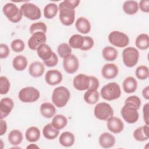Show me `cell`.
<instances>
[{
	"mask_svg": "<svg viewBox=\"0 0 149 149\" xmlns=\"http://www.w3.org/2000/svg\"><path fill=\"white\" fill-rule=\"evenodd\" d=\"M63 59V67L66 73L73 74L77 70L79 63L77 58L74 55L69 54Z\"/></svg>",
	"mask_w": 149,
	"mask_h": 149,
	"instance_id": "8fae6325",
	"label": "cell"
},
{
	"mask_svg": "<svg viewBox=\"0 0 149 149\" xmlns=\"http://www.w3.org/2000/svg\"><path fill=\"white\" fill-rule=\"evenodd\" d=\"M125 104H128L134 106L137 109H139L141 106V100L136 95H132L128 97L125 100Z\"/></svg>",
	"mask_w": 149,
	"mask_h": 149,
	"instance_id": "b9f144b4",
	"label": "cell"
},
{
	"mask_svg": "<svg viewBox=\"0 0 149 149\" xmlns=\"http://www.w3.org/2000/svg\"><path fill=\"white\" fill-rule=\"evenodd\" d=\"M118 68L114 63H106L101 70L102 76L106 79L115 78L118 76Z\"/></svg>",
	"mask_w": 149,
	"mask_h": 149,
	"instance_id": "e0dca14e",
	"label": "cell"
},
{
	"mask_svg": "<svg viewBox=\"0 0 149 149\" xmlns=\"http://www.w3.org/2000/svg\"><path fill=\"white\" fill-rule=\"evenodd\" d=\"M84 43V37L80 34H74L69 39V45L74 49H81Z\"/></svg>",
	"mask_w": 149,
	"mask_h": 149,
	"instance_id": "d590c367",
	"label": "cell"
},
{
	"mask_svg": "<svg viewBox=\"0 0 149 149\" xmlns=\"http://www.w3.org/2000/svg\"><path fill=\"white\" fill-rule=\"evenodd\" d=\"M37 53L40 59L43 61H45L51 58L53 54V51L51 47L45 43L40 45L37 48Z\"/></svg>",
	"mask_w": 149,
	"mask_h": 149,
	"instance_id": "7402d4cb",
	"label": "cell"
},
{
	"mask_svg": "<svg viewBox=\"0 0 149 149\" xmlns=\"http://www.w3.org/2000/svg\"><path fill=\"white\" fill-rule=\"evenodd\" d=\"M94 46V40L89 36L84 37V43L83 47L80 49L82 51H88L93 48Z\"/></svg>",
	"mask_w": 149,
	"mask_h": 149,
	"instance_id": "7bdbcfd3",
	"label": "cell"
},
{
	"mask_svg": "<svg viewBox=\"0 0 149 149\" xmlns=\"http://www.w3.org/2000/svg\"><path fill=\"white\" fill-rule=\"evenodd\" d=\"M102 98L108 101L116 100L121 95V90L116 82H111L105 85L100 91Z\"/></svg>",
	"mask_w": 149,
	"mask_h": 149,
	"instance_id": "7a4b0ae2",
	"label": "cell"
},
{
	"mask_svg": "<svg viewBox=\"0 0 149 149\" xmlns=\"http://www.w3.org/2000/svg\"><path fill=\"white\" fill-rule=\"evenodd\" d=\"M44 64L48 67H53L56 66L58 63V58L55 53L53 52V54L50 59L47 61H43Z\"/></svg>",
	"mask_w": 149,
	"mask_h": 149,
	"instance_id": "ee69618b",
	"label": "cell"
},
{
	"mask_svg": "<svg viewBox=\"0 0 149 149\" xmlns=\"http://www.w3.org/2000/svg\"><path fill=\"white\" fill-rule=\"evenodd\" d=\"M57 52L61 58H64L66 56L71 54L72 48L67 43H62L58 45Z\"/></svg>",
	"mask_w": 149,
	"mask_h": 149,
	"instance_id": "74e56055",
	"label": "cell"
},
{
	"mask_svg": "<svg viewBox=\"0 0 149 149\" xmlns=\"http://www.w3.org/2000/svg\"><path fill=\"white\" fill-rule=\"evenodd\" d=\"M73 85L74 88L79 91L87 90L91 85L90 77L84 74H79L74 77Z\"/></svg>",
	"mask_w": 149,
	"mask_h": 149,
	"instance_id": "7c38bea8",
	"label": "cell"
},
{
	"mask_svg": "<svg viewBox=\"0 0 149 149\" xmlns=\"http://www.w3.org/2000/svg\"><path fill=\"white\" fill-rule=\"evenodd\" d=\"M102 55L105 60L113 61L118 57V51L112 47L107 46L103 48Z\"/></svg>",
	"mask_w": 149,
	"mask_h": 149,
	"instance_id": "4dcf8cb0",
	"label": "cell"
},
{
	"mask_svg": "<svg viewBox=\"0 0 149 149\" xmlns=\"http://www.w3.org/2000/svg\"><path fill=\"white\" fill-rule=\"evenodd\" d=\"M142 95L145 99L149 100V86H146L143 88L142 91Z\"/></svg>",
	"mask_w": 149,
	"mask_h": 149,
	"instance_id": "f907efd6",
	"label": "cell"
},
{
	"mask_svg": "<svg viewBox=\"0 0 149 149\" xmlns=\"http://www.w3.org/2000/svg\"><path fill=\"white\" fill-rule=\"evenodd\" d=\"M68 123V119L66 116L61 114H58L55 115L52 120L51 124L54 128L58 130L64 128Z\"/></svg>",
	"mask_w": 149,
	"mask_h": 149,
	"instance_id": "d6a6232c",
	"label": "cell"
},
{
	"mask_svg": "<svg viewBox=\"0 0 149 149\" xmlns=\"http://www.w3.org/2000/svg\"><path fill=\"white\" fill-rule=\"evenodd\" d=\"M8 140L12 145L17 146L23 140V134L19 130H12L8 134Z\"/></svg>",
	"mask_w": 149,
	"mask_h": 149,
	"instance_id": "836d02e7",
	"label": "cell"
},
{
	"mask_svg": "<svg viewBox=\"0 0 149 149\" xmlns=\"http://www.w3.org/2000/svg\"><path fill=\"white\" fill-rule=\"evenodd\" d=\"M133 137L139 141H144L149 138V127L148 125L139 127L133 132Z\"/></svg>",
	"mask_w": 149,
	"mask_h": 149,
	"instance_id": "d6986e66",
	"label": "cell"
},
{
	"mask_svg": "<svg viewBox=\"0 0 149 149\" xmlns=\"http://www.w3.org/2000/svg\"><path fill=\"white\" fill-rule=\"evenodd\" d=\"M10 89V82L8 79L5 76L0 77V94H6Z\"/></svg>",
	"mask_w": 149,
	"mask_h": 149,
	"instance_id": "ab89813d",
	"label": "cell"
},
{
	"mask_svg": "<svg viewBox=\"0 0 149 149\" xmlns=\"http://www.w3.org/2000/svg\"><path fill=\"white\" fill-rule=\"evenodd\" d=\"M58 9L59 10V18L61 23L66 26L72 25L74 22V9H72L66 6L63 2L59 3Z\"/></svg>",
	"mask_w": 149,
	"mask_h": 149,
	"instance_id": "277c9868",
	"label": "cell"
},
{
	"mask_svg": "<svg viewBox=\"0 0 149 149\" xmlns=\"http://www.w3.org/2000/svg\"><path fill=\"white\" fill-rule=\"evenodd\" d=\"M109 42L117 47L123 48L129 43V38L127 35L119 31H113L108 36Z\"/></svg>",
	"mask_w": 149,
	"mask_h": 149,
	"instance_id": "9c48e42d",
	"label": "cell"
},
{
	"mask_svg": "<svg viewBox=\"0 0 149 149\" xmlns=\"http://www.w3.org/2000/svg\"><path fill=\"white\" fill-rule=\"evenodd\" d=\"M99 143L104 148H108L113 147L115 143V137L109 133L104 132L99 137Z\"/></svg>",
	"mask_w": 149,
	"mask_h": 149,
	"instance_id": "ac0fdd59",
	"label": "cell"
},
{
	"mask_svg": "<svg viewBox=\"0 0 149 149\" xmlns=\"http://www.w3.org/2000/svg\"><path fill=\"white\" fill-rule=\"evenodd\" d=\"M58 11V8L55 3H49L44 8V15L47 19H51L54 17Z\"/></svg>",
	"mask_w": 149,
	"mask_h": 149,
	"instance_id": "e575fe53",
	"label": "cell"
},
{
	"mask_svg": "<svg viewBox=\"0 0 149 149\" xmlns=\"http://www.w3.org/2000/svg\"><path fill=\"white\" fill-rule=\"evenodd\" d=\"M10 50L8 46L5 44H1L0 45V58L1 59L6 58L8 56Z\"/></svg>",
	"mask_w": 149,
	"mask_h": 149,
	"instance_id": "f6af8a7d",
	"label": "cell"
},
{
	"mask_svg": "<svg viewBox=\"0 0 149 149\" xmlns=\"http://www.w3.org/2000/svg\"><path fill=\"white\" fill-rule=\"evenodd\" d=\"M13 68L17 71L24 70L27 65V58L23 55H17L14 58L12 61Z\"/></svg>",
	"mask_w": 149,
	"mask_h": 149,
	"instance_id": "83f0119b",
	"label": "cell"
},
{
	"mask_svg": "<svg viewBox=\"0 0 149 149\" xmlns=\"http://www.w3.org/2000/svg\"><path fill=\"white\" fill-rule=\"evenodd\" d=\"M94 113L98 119L107 120L113 115V109L109 104L104 102H100L95 105Z\"/></svg>",
	"mask_w": 149,
	"mask_h": 149,
	"instance_id": "5b68a950",
	"label": "cell"
},
{
	"mask_svg": "<svg viewBox=\"0 0 149 149\" xmlns=\"http://www.w3.org/2000/svg\"><path fill=\"white\" fill-rule=\"evenodd\" d=\"M63 2L66 6L72 9H74L80 3L79 0H65Z\"/></svg>",
	"mask_w": 149,
	"mask_h": 149,
	"instance_id": "bcb514c9",
	"label": "cell"
},
{
	"mask_svg": "<svg viewBox=\"0 0 149 149\" xmlns=\"http://www.w3.org/2000/svg\"><path fill=\"white\" fill-rule=\"evenodd\" d=\"M7 130L6 122L3 119H1V127H0V136L4 134Z\"/></svg>",
	"mask_w": 149,
	"mask_h": 149,
	"instance_id": "681fc988",
	"label": "cell"
},
{
	"mask_svg": "<svg viewBox=\"0 0 149 149\" xmlns=\"http://www.w3.org/2000/svg\"><path fill=\"white\" fill-rule=\"evenodd\" d=\"M148 107H149V104L147 103L146 104L143 108V119L146 123V125H149V112H148Z\"/></svg>",
	"mask_w": 149,
	"mask_h": 149,
	"instance_id": "c3c4849f",
	"label": "cell"
},
{
	"mask_svg": "<svg viewBox=\"0 0 149 149\" xmlns=\"http://www.w3.org/2000/svg\"><path fill=\"white\" fill-rule=\"evenodd\" d=\"M46 83L50 86H55L62 80V74L61 72L56 69L49 70L45 76Z\"/></svg>",
	"mask_w": 149,
	"mask_h": 149,
	"instance_id": "9a60e30c",
	"label": "cell"
},
{
	"mask_svg": "<svg viewBox=\"0 0 149 149\" xmlns=\"http://www.w3.org/2000/svg\"><path fill=\"white\" fill-rule=\"evenodd\" d=\"M12 49L15 52H20L23 51L25 48V44L23 41L20 39L14 40L10 44Z\"/></svg>",
	"mask_w": 149,
	"mask_h": 149,
	"instance_id": "60d3db41",
	"label": "cell"
},
{
	"mask_svg": "<svg viewBox=\"0 0 149 149\" xmlns=\"http://www.w3.org/2000/svg\"><path fill=\"white\" fill-rule=\"evenodd\" d=\"M123 88L126 93H134L137 87V81L132 76L127 77L123 81Z\"/></svg>",
	"mask_w": 149,
	"mask_h": 149,
	"instance_id": "603a6c76",
	"label": "cell"
},
{
	"mask_svg": "<svg viewBox=\"0 0 149 149\" xmlns=\"http://www.w3.org/2000/svg\"><path fill=\"white\" fill-rule=\"evenodd\" d=\"M70 97L69 90L64 86L55 88L52 94V101L54 104L58 108L65 107Z\"/></svg>",
	"mask_w": 149,
	"mask_h": 149,
	"instance_id": "6da1fadb",
	"label": "cell"
},
{
	"mask_svg": "<svg viewBox=\"0 0 149 149\" xmlns=\"http://www.w3.org/2000/svg\"><path fill=\"white\" fill-rule=\"evenodd\" d=\"M107 127L109 130L117 134L122 132L124 129V124L119 118L112 116L107 120Z\"/></svg>",
	"mask_w": 149,
	"mask_h": 149,
	"instance_id": "2e32d148",
	"label": "cell"
},
{
	"mask_svg": "<svg viewBox=\"0 0 149 149\" xmlns=\"http://www.w3.org/2000/svg\"><path fill=\"white\" fill-rule=\"evenodd\" d=\"M2 11L5 16L12 23H18L22 19L23 15L20 9L12 2L6 3L3 6Z\"/></svg>",
	"mask_w": 149,
	"mask_h": 149,
	"instance_id": "3957f363",
	"label": "cell"
},
{
	"mask_svg": "<svg viewBox=\"0 0 149 149\" xmlns=\"http://www.w3.org/2000/svg\"><path fill=\"white\" fill-rule=\"evenodd\" d=\"M45 71V67L43 63L36 61L31 63L29 68V74L34 77H41Z\"/></svg>",
	"mask_w": 149,
	"mask_h": 149,
	"instance_id": "ffe728a7",
	"label": "cell"
},
{
	"mask_svg": "<svg viewBox=\"0 0 149 149\" xmlns=\"http://www.w3.org/2000/svg\"><path fill=\"white\" fill-rule=\"evenodd\" d=\"M136 46L141 50H146L149 47V37L148 34L142 33L139 35L135 41Z\"/></svg>",
	"mask_w": 149,
	"mask_h": 149,
	"instance_id": "1f68e13d",
	"label": "cell"
},
{
	"mask_svg": "<svg viewBox=\"0 0 149 149\" xmlns=\"http://www.w3.org/2000/svg\"><path fill=\"white\" fill-rule=\"evenodd\" d=\"M75 141L74 134L70 132H64L59 136V143L63 147H69L73 145Z\"/></svg>",
	"mask_w": 149,
	"mask_h": 149,
	"instance_id": "d4e9b609",
	"label": "cell"
},
{
	"mask_svg": "<svg viewBox=\"0 0 149 149\" xmlns=\"http://www.w3.org/2000/svg\"><path fill=\"white\" fill-rule=\"evenodd\" d=\"M39 91L33 87H26L22 88L18 94L19 100L23 102H33L40 98Z\"/></svg>",
	"mask_w": 149,
	"mask_h": 149,
	"instance_id": "52a82bcc",
	"label": "cell"
},
{
	"mask_svg": "<svg viewBox=\"0 0 149 149\" xmlns=\"http://www.w3.org/2000/svg\"><path fill=\"white\" fill-rule=\"evenodd\" d=\"M25 137L26 140L30 142L33 143L38 141L40 137V130L36 126H31L29 127L26 133Z\"/></svg>",
	"mask_w": 149,
	"mask_h": 149,
	"instance_id": "484cf974",
	"label": "cell"
},
{
	"mask_svg": "<svg viewBox=\"0 0 149 149\" xmlns=\"http://www.w3.org/2000/svg\"><path fill=\"white\" fill-rule=\"evenodd\" d=\"M123 10L127 15H134L139 10V4L135 1H126L123 4Z\"/></svg>",
	"mask_w": 149,
	"mask_h": 149,
	"instance_id": "f546056e",
	"label": "cell"
},
{
	"mask_svg": "<svg viewBox=\"0 0 149 149\" xmlns=\"http://www.w3.org/2000/svg\"><path fill=\"white\" fill-rule=\"evenodd\" d=\"M122 58L123 63L126 66L132 68L138 62L139 52L134 47H127L123 51Z\"/></svg>",
	"mask_w": 149,
	"mask_h": 149,
	"instance_id": "8992f818",
	"label": "cell"
},
{
	"mask_svg": "<svg viewBox=\"0 0 149 149\" xmlns=\"http://www.w3.org/2000/svg\"><path fill=\"white\" fill-rule=\"evenodd\" d=\"M47 40L45 33L42 31H37L33 33L28 40L29 48L31 50H37L41 44H45Z\"/></svg>",
	"mask_w": 149,
	"mask_h": 149,
	"instance_id": "4fadbf2b",
	"label": "cell"
},
{
	"mask_svg": "<svg viewBox=\"0 0 149 149\" xmlns=\"http://www.w3.org/2000/svg\"><path fill=\"white\" fill-rule=\"evenodd\" d=\"M75 26L77 30L82 34H87L91 30L90 22L84 17H80L77 19Z\"/></svg>",
	"mask_w": 149,
	"mask_h": 149,
	"instance_id": "44dd1931",
	"label": "cell"
},
{
	"mask_svg": "<svg viewBox=\"0 0 149 149\" xmlns=\"http://www.w3.org/2000/svg\"><path fill=\"white\" fill-rule=\"evenodd\" d=\"M26 148H38L39 147L37 145H36L35 144H31L29 146H28Z\"/></svg>",
	"mask_w": 149,
	"mask_h": 149,
	"instance_id": "816d5d0a",
	"label": "cell"
},
{
	"mask_svg": "<svg viewBox=\"0 0 149 149\" xmlns=\"http://www.w3.org/2000/svg\"><path fill=\"white\" fill-rule=\"evenodd\" d=\"M139 8L140 9L145 13L149 12V1L142 0L140 1L139 4Z\"/></svg>",
	"mask_w": 149,
	"mask_h": 149,
	"instance_id": "7dc6e473",
	"label": "cell"
},
{
	"mask_svg": "<svg viewBox=\"0 0 149 149\" xmlns=\"http://www.w3.org/2000/svg\"><path fill=\"white\" fill-rule=\"evenodd\" d=\"M14 107L13 100L9 98L5 97L1 99L0 101V118L3 119L7 117Z\"/></svg>",
	"mask_w": 149,
	"mask_h": 149,
	"instance_id": "5bb4252c",
	"label": "cell"
},
{
	"mask_svg": "<svg viewBox=\"0 0 149 149\" xmlns=\"http://www.w3.org/2000/svg\"><path fill=\"white\" fill-rule=\"evenodd\" d=\"M40 112L42 116L46 118H51L56 113L55 106L50 102H44L40 106Z\"/></svg>",
	"mask_w": 149,
	"mask_h": 149,
	"instance_id": "cb8c5ba5",
	"label": "cell"
},
{
	"mask_svg": "<svg viewBox=\"0 0 149 149\" xmlns=\"http://www.w3.org/2000/svg\"><path fill=\"white\" fill-rule=\"evenodd\" d=\"M120 113L123 119L128 123H134L139 119L138 109L132 105L125 104L121 109Z\"/></svg>",
	"mask_w": 149,
	"mask_h": 149,
	"instance_id": "30bf717a",
	"label": "cell"
},
{
	"mask_svg": "<svg viewBox=\"0 0 149 149\" xmlns=\"http://www.w3.org/2000/svg\"><path fill=\"white\" fill-rule=\"evenodd\" d=\"M136 77L140 80H146L148 77V68L145 65L138 66L135 71Z\"/></svg>",
	"mask_w": 149,
	"mask_h": 149,
	"instance_id": "8d00e7d4",
	"label": "cell"
},
{
	"mask_svg": "<svg viewBox=\"0 0 149 149\" xmlns=\"http://www.w3.org/2000/svg\"><path fill=\"white\" fill-rule=\"evenodd\" d=\"M20 9L22 15L30 20H35L41 17V10L34 3H24L20 6Z\"/></svg>",
	"mask_w": 149,
	"mask_h": 149,
	"instance_id": "ba28073f",
	"label": "cell"
},
{
	"mask_svg": "<svg viewBox=\"0 0 149 149\" xmlns=\"http://www.w3.org/2000/svg\"><path fill=\"white\" fill-rule=\"evenodd\" d=\"M47 27L44 22H37L33 23L30 27V33L33 34L37 31H42L44 33L47 32Z\"/></svg>",
	"mask_w": 149,
	"mask_h": 149,
	"instance_id": "f35d334b",
	"label": "cell"
},
{
	"mask_svg": "<svg viewBox=\"0 0 149 149\" xmlns=\"http://www.w3.org/2000/svg\"><path fill=\"white\" fill-rule=\"evenodd\" d=\"M100 94L96 89H88L84 94V100L88 104H95L98 102Z\"/></svg>",
	"mask_w": 149,
	"mask_h": 149,
	"instance_id": "4316f807",
	"label": "cell"
},
{
	"mask_svg": "<svg viewBox=\"0 0 149 149\" xmlns=\"http://www.w3.org/2000/svg\"><path fill=\"white\" fill-rule=\"evenodd\" d=\"M59 131L53 127L51 123L46 125L42 129V134L44 137L48 140H53L58 137Z\"/></svg>",
	"mask_w": 149,
	"mask_h": 149,
	"instance_id": "f1b7e54d",
	"label": "cell"
}]
</instances>
